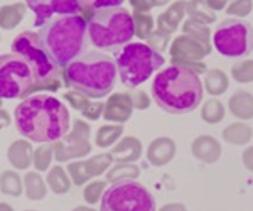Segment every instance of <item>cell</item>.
Returning <instances> with one entry per match:
<instances>
[{
  "instance_id": "21",
  "label": "cell",
  "mask_w": 253,
  "mask_h": 211,
  "mask_svg": "<svg viewBox=\"0 0 253 211\" xmlns=\"http://www.w3.org/2000/svg\"><path fill=\"white\" fill-rule=\"evenodd\" d=\"M228 108L240 120L253 119V96L248 91H238L228 101Z\"/></svg>"
},
{
  "instance_id": "51",
  "label": "cell",
  "mask_w": 253,
  "mask_h": 211,
  "mask_svg": "<svg viewBox=\"0 0 253 211\" xmlns=\"http://www.w3.org/2000/svg\"><path fill=\"white\" fill-rule=\"evenodd\" d=\"M0 108H2V98H0Z\"/></svg>"
},
{
  "instance_id": "8",
  "label": "cell",
  "mask_w": 253,
  "mask_h": 211,
  "mask_svg": "<svg viewBox=\"0 0 253 211\" xmlns=\"http://www.w3.org/2000/svg\"><path fill=\"white\" fill-rule=\"evenodd\" d=\"M39 91L34 68L20 54L0 56V98H27Z\"/></svg>"
},
{
  "instance_id": "26",
  "label": "cell",
  "mask_w": 253,
  "mask_h": 211,
  "mask_svg": "<svg viewBox=\"0 0 253 211\" xmlns=\"http://www.w3.org/2000/svg\"><path fill=\"white\" fill-rule=\"evenodd\" d=\"M223 139L235 145H245L252 139V127L247 124H231L223 130Z\"/></svg>"
},
{
  "instance_id": "37",
  "label": "cell",
  "mask_w": 253,
  "mask_h": 211,
  "mask_svg": "<svg viewBox=\"0 0 253 211\" xmlns=\"http://www.w3.org/2000/svg\"><path fill=\"white\" fill-rule=\"evenodd\" d=\"M147 41H149V46L152 47V49H156L157 52H164L167 44H169V41H170V34L157 29L149 36V39Z\"/></svg>"
},
{
  "instance_id": "47",
  "label": "cell",
  "mask_w": 253,
  "mask_h": 211,
  "mask_svg": "<svg viewBox=\"0 0 253 211\" xmlns=\"http://www.w3.org/2000/svg\"><path fill=\"white\" fill-rule=\"evenodd\" d=\"M9 125H10V115L5 110L0 108V130L5 128V127H9Z\"/></svg>"
},
{
  "instance_id": "5",
  "label": "cell",
  "mask_w": 253,
  "mask_h": 211,
  "mask_svg": "<svg viewBox=\"0 0 253 211\" xmlns=\"http://www.w3.org/2000/svg\"><path fill=\"white\" fill-rule=\"evenodd\" d=\"M88 38L98 49H118L135 36L133 17L122 7L98 9L88 14Z\"/></svg>"
},
{
  "instance_id": "11",
  "label": "cell",
  "mask_w": 253,
  "mask_h": 211,
  "mask_svg": "<svg viewBox=\"0 0 253 211\" xmlns=\"http://www.w3.org/2000/svg\"><path fill=\"white\" fill-rule=\"evenodd\" d=\"M54 157L58 162H66L71 159H78L89 154L91 144H89V125L83 120H75L73 130L66 133L63 139L52 144Z\"/></svg>"
},
{
  "instance_id": "15",
  "label": "cell",
  "mask_w": 253,
  "mask_h": 211,
  "mask_svg": "<svg viewBox=\"0 0 253 211\" xmlns=\"http://www.w3.org/2000/svg\"><path fill=\"white\" fill-rule=\"evenodd\" d=\"M133 100L130 93H115L108 98L105 103L103 117L108 122H118V124H124L132 117L133 112Z\"/></svg>"
},
{
  "instance_id": "2",
  "label": "cell",
  "mask_w": 253,
  "mask_h": 211,
  "mask_svg": "<svg viewBox=\"0 0 253 211\" xmlns=\"http://www.w3.org/2000/svg\"><path fill=\"white\" fill-rule=\"evenodd\" d=\"M152 93L162 110L181 115L198 108L203 100V84L196 71L172 64L154 78Z\"/></svg>"
},
{
  "instance_id": "34",
  "label": "cell",
  "mask_w": 253,
  "mask_h": 211,
  "mask_svg": "<svg viewBox=\"0 0 253 211\" xmlns=\"http://www.w3.org/2000/svg\"><path fill=\"white\" fill-rule=\"evenodd\" d=\"M52 154H54V149L52 145H41L34 151V157H32V164L36 166L38 171H46L51 164Z\"/></svg>"
},
{
  "instance_id": "30",
  "label": "cell",
  "mask_w": 253,
  "mask_h": 211,
  "mask_svg": "<svg viewBox=\"0 0 253 211\" xmlns=\"http://www.w3.org/2000/svg\"><path fill=\"white\" fill-rule=\"evenodd\" d=\"M0 189L9 196H20L22 194V179L15 171H3L0 176Z\"/></svg>"
},
{
  "instance_id": "17",
  "label": "cell",
  "mask_w": 253,
  "mask_h": 211,
  "mask_svg": "<svg viewBox=\"0 0 253 211\" xmlns=\"http://www.w3.org/2000/svg\"><path fill=\"white\" fill-rule=\"evenodd\" d=\"M175 156V144L169 137H159L152 140L147 149V159L152 166H166L170 162Z\"/></svg>"
},
{
  "instance_id": "13",
  "label": "cell",
  "mask_w": 253,
  "mask_h": 211,
  "mask_svg": "<svg viewBox=\"0 0 253 211\" xmlns=\"http://www.w3.org/2000/svg\"><path fill=\"white\" fill-rule=\"evenodd\" d=\"M113 162L112 154H100V156L91 157L89 161L84 162H71L68 164V172L71 181L76 186H83L84 182L89 181L91 177L100 176L110 168Z\"/></svg>"
},
{
  "instance_id": "33",
  "label": "cell",
  "mask_w": 253,
  "mask_h": 211,
  "mask_svg": "<svg viewBox=\"0 0 253 211\" xmlns=\"http://www.w3.org/2000/svg\"><path fill=\"white\" fill-rule=\"evenodd\" d=\"M201 117L208 124H218L224 117V107L219 100H208L201 108Z\"/></svg>"
},
{
  "instance_id": "43",
  "label": "cell",
  "mask_w": 253,
  "mask_h": 211,
  "mask_svg": "<svg viewBox=\"0 0 253 211\" xmlns=\"http://www.w3.org/2000/svg\"><path fill=\"white\" fill-rule=\"evenodd\" d=\"M132 9L135 12H150V2L149 0H128Z\"/></svg>"
},
{
  "instance_id": "6",
  "label": "cell",
  "mask_w": 253,
  "mask_h": 211,
  "mask_svg": "<svg viewBox=\"0 0 253 211\" xmlns=\"http://www.w3.org/2000/svg\"><path fill=\"white\" fill-rule=\"evenodd\" d=\"M12 51L20 54L31 63L38 76L39 91H56L61 86V68L54 63L44 49L38 32H22L12 42Z\"/></svg>"
},
{
  "instance_id": "28",
  "label": "cell",
  "mask_w": 253,
  "mask_h": 211,
  "mask_svg": "<svg viewBox=\"0 0 253 211\" xmlns=\"http://www.w3.org/2000/svg\"><path fill=\"white\" fill-rule=\"evenodd\" d=\"M205 86L210 95H223L228 90V76L221 70L206 71Z\"/></svg>"
},
{
  "instance_id": "9",
  "label": "cell",
  "mask_w": 253,
  "mask_h": 211,
  "mask_svg": "<svg viewBox=\"0 0 253 211\" xmlns=\"http://www.w3.org/2000/svg\"><path fill=\"white\" fill-rule=\"evenodd\" d=\"M100 211H156V201L138 182L120 181L105 189Z\"/></svg>"
},
{
  "instance_id": "3",
  "label": "cell",
  "mask_w": 253,
  "mask_h": 211,
  "mask_svg": "<svg viewBox=\"0 0 253 211\" xmlns=\"http://www.w3.org/2000/svg\"><path fill=\"white\" fill-rule=\"evenodd\" d=\"M117 71V63L110 56L88 51L64 66L63 80L66 86L75 88L88 98H103L115 86Z\"/></svg>"
},
{
  "instance_id": "27",
  "label": "cell",
  "mask_w": 253,
  "mask_h": 211,
  "mask_svg": "<svg viewBox=\"0 0 253 211\" xmlns=\"http://www.w3.org/2000/svg\"><path fill=\"white\" fill-rule=\"evenodd\" d=\"M47 184H49V188H51V191L56 194H64L71 188V181H69L66 171H64L61 166H56V168H52L51 171H49Z\"/></svg>"
},
{
  "instance_id": "18",
  "label": "cell",
  "mask_w": 253,
  "mask_h": 211,
  "mask_svg": "<svg viewBox=\"0 0 253 211\" xmlns=\"http://www.w3.org/2000/svg\"><path fill=\"white\" fill-rule=\"evenodd\" d=\"M186 3L187 2H184V0H177L166 12H162L157 17V29L164 31L167 34H172V32L177 31L182 17L186 15Z\"/></svg>"
},
{
  "instance_id": "45",
  "label": "cell",
  "mask_w": 253,
  "mask_h": 211,
  "mask_svg": "<svg viewBox=\"0 0 253 211\" xmlns=\"http://www.w3.org/2000/svg\"><path fill=\"white\" fill-rule=\"evenodd\" d=\"M206 3H208V7H210L211 10L218 12V10H221V9L226 7L228 0H206Z\"/></svg>"
},
{
  "instance_id": "39",
  "label": "cell",
  "mask_w": 253,
  "mask_h": 211,
  "mask_svg": "<svg viewBox=\"0 0 253 211\" xmlns=\"http://www.w3.org/2000/svg\"><path fill=\"white\" fill-rule=\"evenodd\" d=\"M105 188H107V182L105 181H95L91 184H88L86 189H84V200H86V203H89V205L96 203L101 194L105 193Z\"/></svg>"
},
{
  "instance_id": "46",
  "label": "cell",
  "mask_w": 253,
  "mask_h": 211,
  "mask_svg": "<svg viewBox=\"0 0 253 211\" xmlns=\"http://www.w3.org/2000/svg\"><path fill=\"white\" fill-rule=\"evenodd\" d=\"M159 211H187V210L184 205H181V203H170V205L162 206Z\"/></svg>"
},
{
  "instance_id": "1",
  "label": "cell",
  "mask_w": 253,
  "mask_h": 211,
  "mask_svg": "<svg viewBox=\"0 0 253 211\" xmlns=\"http://www.w3.org/2000/svg\"><path fill=\"white\" fill-rule=\"evenodd\" d=\"M15 125L26 139L32 142H56L69 132V110L51 95L27 96L15 108Z\"/></svg>"
},
{
  "instance_id": "38",
  "label": "cell",
  "mask_w": 253,
  "mask_h": 211,
  "mask_svg": "<svg viewBox=\"0 0 253 211\" xmlns=\"http://www.w3.org/2000/svg\"><path fill=\"white\" fill-rule=\"evenodd\" d=\"M253 9V0H233L228 5L226 12L230 15H238V17H245L248 15Z\"/></svg>"
},
{
  "instance_id": "32",
  "label": "cell",
  "mask_w": 253,
  "mask_h": 211,
  "mask_svg": "<svg viewBox=\"0 0 253 211\" xmlns=\"http://www.w3.org/2000/svg\"><path fill=\"white\" fill-rule=\"evenodd\" d=\"M133 26H135V34L140 39H149V36L154 32V19L149 12H135L132 14Z\"/></svg>"
},
{
  "instance_id": "16",
  "label": "cell",
  "mask_w": 253,
  "mask_h": 211,
  "mask_svg": "<svg viewBox=\"0 0 253 211\" xmlns=\"http://www.w3.org/2000/svg\"><path fill=\"white\" fill-rule=\"evenodd\" d=\"M191 152L196 159L206 164H214L221 157V144L210 135H199L191 144Z\"/></svg>"
},
{
  "instance_id": "40",
  "label": "cell",
  "mask_w": 253,
  "mask_h": 211,
  "mask_svg": "<svg viewBox=\"0 0 253 211\" xmlns=\"http://www.w3.org/2000/svg\"><path fill=\"white\" fill-rule=\"evenodd\" d=\"M64 98L69 101V105H71L73 108H76V110H80V112H83L84 108H88V105L91 103L86 95H83V93H80L76 90L68 91L66 95H64Z\"/></svg>"
},
{
  "instance_id": "25",
  "label": "cell",
  "mask_w": 253,
  "mask_h": 211,
  "mask_svg": "<svg viewBox=\"0 0 253 211\" xmlns=\"http://www.w3.org/2000/svg\"><path fill=\"white\" fill-rule=\"evenodd\" d=\"M24 191H26L27 198L32 201H41L46 198L47 189L44 184L42 177L38 172H27L24 176Z\"/></svg>"
},
{
  "instance_id": "20",
  "label": "cell",
  "mask_w": 253,
  "mask_h": 211,
  "mask_svg": "<svg viewBox=\"0 0 253 211\" xmlns=\"http://www.w3.org/2000/svg\"><path fill=\"white\" fill-rule=\"evenodd\" d=\"M117 162H135L142 154V144L135 137H125L110 152Z\"/></svg>"
},
{
  "instance_id": "23",
  "label": "cell",
  "mask_w": 253,
  "mask_h": 211,
  "mask_svg": "<svg viewBox=\"0 0 253 211\" xmlns=\"http://www.w3.org/2000/svg\"><path fill=\"white\" fill-rule=\"evenodd\" d=\"M24 14H26V5L20 2L0 7V27L5 31L14 29L24 19Z\"/></svg>"
},
{
  "instance_id": "4",
  "label": "cell",
  "mask_w": 253,
  "mask_h": 211,
  "mask_svg": "<svg viewBox=\"0 0 253 211\" xmlns=\"http://www.w3.org/2000/svg\"><path fill=\"white\" fill-rule=\"evenodd\" d=\"M38 34L49 58L59 68H64L83 51L86 44L88 24L80 14L58 15L44 22Z\"/></svg>"
},
{
  "instance_id": "49",
  "label": "cell",
  "mask_w": 253,
  "mask_h": 211,
  "mask_svg": "<svg viewBox=\"0 0 253 211\" xmlns=\"http://www.w3.org/2000/svg\"><path fill=\"white\" fill-rule=\"evenodd\" d=\"M0 211H14V208L7 203H0Z\"/></svg>"
},
{
  "instance_id": "52",
  "label": "cell",
  "mask_w": 253,
  "mask_h": 211,
  "mask_svg": "<svg viewBox=\"0 0 253 211\" xmlns=\"http://www.w3.org/2000/svg\"><path fill=\"white\" fill-rule=\"evenodd\" d=\"M26 211H36V210H26Z\"/></svg>"
},
{
  "instance_id": "36",
  "label": "cell",
  "mask_w": 253,
  "mask_h": 211,
  "mask_svg": "<svg viewBox=\"0 0 253 211\" xmlns=\"http://www.w3.org/2000/svg\"><path fill=\"white\" fill-rule=\"evenodd\" d=\"M81 9L86 10L88 14L98 9H108V7H120L125 0H78Z\"/></svg>"
},
{
  "instance_id": "35",
  "label": "cell",
  "mask_w": 253,
  "mask_h": 211,
  "mask_svg": "<svg viewBox=\"0 0 253 211\" xmlns=\"http://www.w3.org/2000/svg\"><path fill=\"white\" fill-rule=\"evenodd\" d=\"M231 75L238 83H250L253 81V59L242 61L231 68Z\"/></svg>"
},
{
  "instance_id": "29",
  "label": "cell",
  "mask_w": 253,
  "mask_h": 211,
  "mask_svg": "<svg viewBox=\"0 0 253 211\" xmlns=\"http://www.w3.org/2000/svg\"><path fill=\"white\" fill-rule=\"evenodd\" d=\"M140 176V169L138 166L132 164V162H120L118 166H115L113 169L108 171L107 179L110 182H120V181H128V179H135Z\"/></svg>"
},
{
  "instance_id": "12",
  "label": "cell",
  "mask_w": 253,
  "mask_h": 211,
  "mask_svg": "<svg viewBox=\"0 0 253 211\" xmlns=\"http://www.w3.org/2000/svg\"><path fill=\"white\" fill-rule=\"evenodd\" d=\"M27 7L36 14V26H42L52 15L80 14L78 0H26Z\"/></svg>"
},
{
  "instance_id": "10",
  "label": "cell",
  "mask_w": 253,
  "mask_h": 211,
  "mask_svg": "<svg viewBox=\"0 0 253 211\" xmlns=\"http://www.w3.org/2000/svg\"><path fill=\"white\" fill-rule=\"evenodd\" d=\"M213 44L226 58H242L253 49V27L245 20L228 19L219 24L213 36Z\"/></svg>"
},
{
  "instance_id": "48",
  "label": "cell",
  "mask_w": 253,
  "mask_h": 211,
  "mask_svg": "<svg viewBox=\"0 0 253 211\" xmlns=\"http://www.w3.org/2000/svg\"><path fill=\"white\" fill-rule=\"evenodd\" d=\"M150 2V5L152 7H162V5H166L169 0H149Z\"/></svg>"
},
{
  "instance_id": "31",
  "label": "cell",
  "mask_w": 253,
  "mask_h": 211,
  "mask_svg": "<svg viewBox=\"0 0 253 211\" xmlns=\"http://www.w3.org/2000/svg\"><path fill=\"white\" fill-rule=\"evenodd\" d=\"M122 133H124L122 125H105V127L98 128L96 132V145L101 149H107L120 139Z\"/></svg>"
},
{
  "instance_id": "41",
  "label": "cell",
  "mask_w": 253,
  "mask_h": 211,
  "mask_svg": "<svg viewBox=\"0 0 253 211\" xmlns=\"http://www.w3.org/2000/svg\"><path fill=\"white\" fill-rule=\"evenodd\" d=\"M103 110H105V105L101 103V101H96V103H89L88 108H84L81 113H83V117H86L88 120H96V119H100Z\"/></svg>"
},
{
  "instance_id": "24",
  "label": "cell",
  "mask_w": 253,
  "mask_h": 211,
  "mask_svg": "<svg viewBox=\"0 0 253 211\" xmlns=\"http://www.w3.org/2000/svg\"><path fill=\"white\" fill-rule=\"evenodd\" d=\"M186 14L189 15V19H194L203 24H213L216 20L214 10L208 7L206 0H189L186 3Z\"/></svg>"
},
{
  "instance_id": "42",
  "label": "cell",
  "mask_w": 253,
  "mask_h": 211,
  "mask_svg": "<svg viewBox=\"0 0 253 211\" xmlns=\"http://www.w3.org/2000/svg\"><path fill=\"white\" fill-rule=\"evenodd\" d=\"M130 95H132L133 107L135 108H138V110H145V108H149L150 98L145 91H133V93H130Z\"/></svg>"
},
{
  "instance_id": "50",
  "label": "cell",
  "mask_w": 253,
  "mask_h": 211,
  "mask_svg": "<svg viewBox=\"0 0 253 211\" xmlns=\"http://www.w3.org/2000/svg\"><path fill=\"white\" fill-rule=\"evenodd\" d=\"M73 211H95L93 208H88V206H78V208H75Z\"/></svg>"
},
{
  "instance_id": "7",
  "label": "cell",
  "mask_w": 253,
  "mask_h": 211,
  "mask_svg": "<svg viewBox=\"0 0 253 211\" xmlns=\"http://www.w3.org/2000/svg\"><path fill=\"white\" fill-rule=\"evenodd\" d=\"M164 58L161 52L144 42H128L117 56V68L125 86L135 88L152 76L154 71L162 68Z\"/></svg>"
},
{
  "instance_id": "19",
  "label": "cell",
  "mask_w": 253,
  "mask_h": 211,
  "mask_svg": "<svg viewBox=\"0 0 253 211\" xmlns=\"http://www.w3.org/2000/svg\"><path fill=\"white\" fill-rule=\"evenodd\" d=\"M32 157H34V151L29 140H15L10 144L9 151H7V159L15 169L26 171L32 164Z\"/></svg>"
},
{
  "instance_id": "22",
  "label": "cell",
  "mask_w": 253,
  "mask_h": 211,
  "mask_svg": "<svg viewBox=\"0 0 253 211\" xmlns=\"http://www.w3.org/2000/svg\"><path fill=\"white\" fill-rule=\"evenodd\" d=\"M182 32L186 36H191L193 39H196L199 44L205 46V49L208 52H211V31L208 27V24L198 22L194 19H187L184 26H182Z\"/></svg>"
},
{
  "instance_id": "14",
  "label": "cell",
  "mask_w": 253,
  "mask_h": 211,
  "mask_svg": "<svg viewBox=\"0 0 253 211\" xmlns=\"http://www.w3.org/2000/svg\"><path fill=\"white\" fill-rule=\"evenodd\" d=\"M170 61L177 63V61H201L210 52L205 49L203 44L193 39L191 36H179L170 44Z\"/></svg>"
},
{
  "instance_id": "44",
  "label": "cell",
  "mask_w": 253,
  "mask_h": 211,
  "mask_svg": "<svg viewBox=\"0 0 253 211\" xmlns=\"http://www.w3.org/2000/svg\"><path fill=\"white\" fill-rule=\"evenodd\" d=\"M242 159H243L245 168H247L248 171H252V172H253V147L245 149V151H243V156H242Z\"/></svg>"
}]
</instances>
